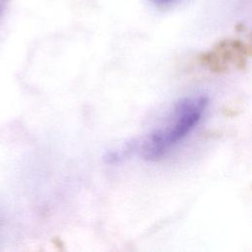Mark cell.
Wrapping results in <instances>:
<instances>
[{
  "label": "cell",
  "instance_id": "obj_1",
  "mask_svg": "<svg viewBox=\"0 0 252 252\" xmlns=\"http://www.w3.org/2000/svg\"><path fill=\"white\" fill-rule=\"evenodd\" d=\"M209 103L205 94L179 99L164 122L155 128L144 140L141 151L146 160L156 161L165 156L198 124Z\"/></svg>",
  "mask_w": 252,
  "mask_h": 252
},
{
  "label": "cell",
  "instance_id": "obj_2",
  "mask_svg": "<svg viewBox=\"0 0 252 252\" xmlns=\"http://www.w3.org/2000/svg\"><path fill=\"white\" fill-rule=\"evenodd\" d=\"M250 47L239 40H223L210 51L200 56V62L211 72L224 73L231 65L239 70L245 69Z\"/></svg>",
  "mask_w": 252,
  "mask_h": 252
},
{
  "label": "cell",
  "instance_id": "obj_3",
  "mask_svg": "<svg viewBox=\"0 0 252 252\" xmlns=\"http://www.w3.org/2000/svg\"><path fill=\"white\" fill-rule=\"evenodd\" d=\"M181 0H149V2L159 9H166L179 3Z\"/></svg>",
  "mask_w": 252,
  "mask_h": 252
},
{
  "label": "cell",
  "instance_id": "obj_4",
  "mask_svg": "<svg viewBox=\"0 0 252 252\" xmlns=\"http://www.w3.org/2000/svg\"><path fill=\"white\" fill-rule=\"evenodd\" d=\"M3 4H4V1H3V0H0V14H1L2 10H3Z\"/></svg>",
  "mask_w": 252,
  "mask_h": 252
}]
</instances>
